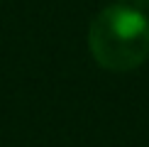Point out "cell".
I'll return each instance as SVG.
<instances>
[{
    "mask_svg": "<svg viewBox=\"0 0 149 147\" xmlns=\"http://www.w3.org/2000/svg\"><path fill=\"white\" fill-rule=\"evenodd\" d=\"M88 42L103 69L132 71L149 57V20L134 8L110 5L95 15Z\"/></svg>",
    "mask_w": 149,
    "mask_h": 147,
    "instance_id": "1",
    "label": "cell"
}]
</instances>
